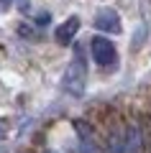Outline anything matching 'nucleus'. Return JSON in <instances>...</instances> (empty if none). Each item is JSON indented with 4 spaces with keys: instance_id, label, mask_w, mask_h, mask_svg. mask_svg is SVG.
<instances>
[{
    "instance_id": "1",
    "label": "nucleus",
    "mask_w": 151,
    "mask_h": 153,
    "mask_svg": "<svg viewBox=\"0 0 151 153\" xmlns=\"http://www.w3.org/2000/svg\"><path fill=\"white\" fill-rule=\"evenodd\" d=\"M85 82H87V66H85V56H82V51H77L74 59H72V64L67 66L64 71V89L67 94H72V97H82V92H85Z\"/></svg>"
},
{
    "instance_id": "2",
    "label": "nucleus",
    "mask_w": 151,
    "mask_h": 153,
    "mask_svg": "<svg viewBox=\"0 0 151 153\" xmlns=\"http://www.w3.org/2000/svg\"><path fill=\"white\" fill-rule=\"evenodd\" d=\"M90 51H92V59H95L97 66H103V69H110V66H115V61H118V51H115V44L110 41L108 36H95L90 44Z\"/></svg>"
},
{
    "instance_id": "3",
    "label": "nucleus",
    "mask_w": 151,
    "mask_h": 153,
    "mask_svg": "<svg viewBox=\"0 0 151 153\" xmlns=\"http://www.w3.org/2000/svg\"><path fill=\"white\" fill-rule=\"evenodd\" d=\"M95 28L100 33H118L120 31V16L113 8H103V10H97V16H95Z\"/></svg>"
},
{
    "instance_id": "4",
    "label": "nucleus",
    "mask_w": 151,
    "mask_h": 153,
    "mask_svg": "<svg viewBox=\"0 0 151 153\" xmlns=\"http://www.w3.org/2000/svg\"><path fill=\"white\" fill-rule=\"evenodd\" d=\"M77 31H80V18L77 16H69L64 23H59V28H56V41H59L62 46H69L72 41H74V36H77Z\"/></svg>"
},
{
    "instance_id": "5",
    "label": "nucleus",
    "mask_w": 151,
    "mask_h": 153,
    "mask_svg": "<svg viewBox=\"0 0 151 153\" xmlns=\"http://www.w3.org/2000/svg\"><path fill=\"white\" fill-rule=\"evenodd\" d=\"M11 5H13V0H0V13L11 10Z\"/></svg>"
},
{
    "instance_id": "6",
    "label": "nucleus",
    "mask_w": 151,
    "mask_h": 153,
    "mask_svg": "<svg viewBox=\"0 0 151 153\" xmlns=\"http://www.w3.org/2000/svg\"><path fill=\"white\" fill-rule=\"evenodd\" d=\"M36 23H38V26H46V23H49V13H41V16H36Z\"/></svg>"
},
{
    "instance_id": "7",
    "label": "nucleus",
    "mask_w": 151,
    "mask_h": 153,
    "mask_svg": "<svg viewBox=\"0 0 151 153\" xmlns=\"http://www.w3.org/2000/svg\"><path fill=\"white\" fill-rule=\"evenodd\" d=\"M18 5H21V10H23V13H28V10H31V5H28V0H21Z\"/></svg>"
},
{
    "instance_id": "8",
    "label": "nucleus",
    "mask_w": 151,
    "mask_h": 153,
    "mask_svg": "<svg viewBox=\"0 0 151 153\" xmlns=\"http://www.w3.org/2000/svg\"><path fill=\"white\" fill-rule=\"evenodd\" d=\"M0 135H3V130H0Z\"/></svg>"
}]
</instances>
